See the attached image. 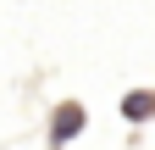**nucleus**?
<instances>
[{"mask_svg":"<svg viewBox=\"0 0 155 150\" xmlns=\"http://www.w3.org/2000/svg\"><path fill=\"white\" fill-rule=\"evenodd\" d=\"M150 111H155V95H127V100H122V117H127V122H144Z\"/></svg>","mask_w":155,"mask_h":150,"instance_id":"f03ea898","label":"nucleus"},{"mask_svg":"<svg viewBox=\"0 0 155 150\" xmlns=\"http://www.w3.org/2000/svg\"><path fill=\"white\" fill-rule=\"evenodd\" d=\"M83 134V106L78 100H67V106H55V117H50V145L61 150L67 139H78Z\"/></svg>","mask_w":155,"mask_h":150,"instance_id":"f257e3e1","label":"nucleus"}]
</instances>
